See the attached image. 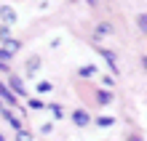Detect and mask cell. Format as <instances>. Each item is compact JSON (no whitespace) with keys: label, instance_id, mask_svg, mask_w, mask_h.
<instances>
[{"label":"cell","instance_id":"3957f363","mask_svg":"<svg viewBox=\"0 0 147 141\" xmlns=\"http://www.w3.org/2000/svg\"><path fill=\"white\" fill-rule=\"evenodd\" d=\"M0 101H3V104H16V96H13V93H8L3 83H0Z\"/></svg>","mask_w":147,"mask_h":141},{"label":"cell","instance_id":"52a82bcc","mask_svg":"<svg viewBox=\"0 0 147 141\" xmlns=\"http://www.w3.org/2000/svg\"><path fill=\"white\" fill-rule=\"evenodd\" d=\"M16 141H32V136L27 133V130H22V128H16Z\"/></svg>","mask_w":147,"mask_h":141},{"label":"cell","instance_id":"5b68a950","mask_svg":"<svg viewBox=\"0 0 147 141\" xmlns=\"http://www.w3.org/2000/svg\"><path fill=\"white\" fill-rule=\"evenodd\" d=\"M99 53H102V56L107 59V64H110V69H112V72H118V64H115V56H112L110 51H105V48H99Z\"/></svg>","mask_w":147,"mask_h":141},{"label":"cell","instance_id":"7c38bea8","mask_svg":"<svg viewBox=\"0 0 147 141\" xmlns=\"http://www.w3.org/2000/svg\"><path fill=\"white\" fill-rule=\"evenodd\" d=\"M43 107H46V104H43L40 99H32L30 101V109H43Z\"/></svg>","mask_w":147,"mask_h":141},{"label":"cell","instance_id":"e0dca14e","mask_svg":"<svg viewBox=\"0 0 147 141\" xmlns=\"http://www.w3.org/2000/svg\"><path fill=\"white\" fill-rule=\"evenodd\" d=\"M80 75H83V77H88V75H94V67H86V69H80Z\"/></svg>","mask_w":147,"mask_h":141},{"label":"cell","instance_id":"8fae6325","mask_svg":"<svg viewBox=\"0 0 147 141\" xmlns=\"http://www.w3.org/2000/svg\"><path fill=\"white\" fill-rule=\"evenodd\" d=\"M51 112H54V117H59V120H62V107H59V104H51Z\"/></svg>","mask_w":147,"mask_h":141},{"label":"cell","instance_id":"5bb4252c","mask_svg":"<svg viewBox=\"0 0 147 141\" xmlns=\"http://www.w3.org/2000/svg\"><path fill=\"white\" fill-rule=\"evenodd\" d=\"M96 122H99V128H102V125H112V122H115V120H112V117H99Z\"/></svg>","mask_w":147,"mask_h":141},{"label":"cell","instance_id":"277c9868","mask_svg":"<svg viewBox=\"0 0 147 141\" xmlns=\"http://www.w3.org/2000/svg\"><path fill=\"white\" fill-rule=\"evenodd\" d=\"M11 91H13L16 96H27V91H24V85H22L19 77H11Z\"/></svg>","mask_w":147,"mask_h":141},{"label":"cell","instance_id":"d6986e66","mask_svg":"<svg viewBox=\"0 0 147 141\" xmlns=\"http://www.w3.org/2000/svg\"><path fill=\"white\" fill-rule=\"evenodd\" d=\"M0 141H3V136H0Z\"/></svg>","mask_w":147,"mask_h":141},{"label":"cell","instance_id":"7a4b0ae2","mask_svg":"<svg viewBox=\"0 0 147 141\" xmlns=\"http://www.w3.org/2000/svg\"><path fill=\"white\" fill-rule=\"evenodd\" d=\"M72 120H75V125H88V112H83V109H78L75 114H72Z\"/></svg>","mask_w":147,"mask_h":141},{"label":"cell","instance_id":"9c48e42d","mask_svg":"<svg viewBox=\"0 0 147 141\" xmlns=\"http://www.w3.org/2000/svg\"><path fill=\"white\" fill-rule=\"evenodd\" d=\"M3 114H5V120H8V122H11V125H13V128H22V122H19V120H16V117H13V114H11V112H3Z\"/></svg>","mask_w":147,"mask_h":141},{"label":"cell","instance_id":"8992f818","mask_svg":"<svg viewBox=\"0 0 147 141\" xmlns=\"http://www.w3.org/2000/svg\"><path fill=\"white\" fill-rule=\"evenodd\" d=\"M38 69H40V59L32 56V59L27 61V72H38Z\"/></svg>","mask_w":147,"mask_h":141},{"label":"cell","instance_id":"ac0fdd59","mask_svg":"<svg viewBox=\"0 0 147 141\" xmlns=\"http://www.w3.org/2000/svg\"><path fill=\"white\" fill-rule=\"evenodd\" d=\"M88 3H91V5H96V0H88Z\"/></svg>","mask_w":147,"mask_h":141},{"label":"cell","instance_id":"6da1fadb","mask_svg":"<svg viewBox=\"0 0 147 141\" xmlns=\"http://www.w3.org/2000/svg\"><path fill=\"white\" fill-rule=\"evenodd\" d=\"M0 19H3L5 24H16V11L11 5H3V8H0Z\"/></svg>","mask_w":147,"mask_h":141},{"label":"cell","instance_id":"4fadbf2b","mask_svg":"<svg viewBox=\"0 0 147 141\" xmlns=\"http://www.w3.org/2000/svg\"><path fill=\"white\" fill-rule=\"evenodd\" d=\"M110 101H112V96H110L107 91H105V93H99V104H110Z\"/></svg>","mask_w":147,"mask_h":141},{"label":"cell","instance_id":"ba28073f","mask_svg":"<svg viewBox=\"0 0 147 141\" xmlns=\"http://www.w3.org/2000/svg\"><path fill=\"white\" fill-rule=\"evenodd\" d=\"M5 51L16 53V51H19V43H16V40H5Z\"/></svg>","mask_w":147,"mask_h":141},{"label":"cell","instance_id":"30bf717a","mask_svg":"<svg viewBox=\"0 0 147 141\" xmlns=\"http://www.w3.org/2000/svg\"><path fill=\"white\" fill-rule=\"evenodd\" d=\"M51 88H54V85H51L48 80H43V83H38V91H40V93H48Z\"/></svg>","mask_w":147,"mask_h":141},{"label":"cell","instance_id":"2e32d148","mask_svg":"<svg viewBox=\"0 0 147 141\" xmlns=\"http://www.w3.org/2000/svg\"><path fill=\"white\" fill-rule=\"evenodd\" d=\"M8 59H11V51L3 48V51H0V61H8Z\"/></svg>","mask_w":147,"mask_h":141},{"label":"cell","instance_id":"9a60e30c","mask_svg":"<svg viewBox=\"0 0 147 141\" xmlns=\"http://www.w3.org/2000/svg\"><path fill=\"white\" fill-rule=\"evenodd\" d=\"M136 21H139V29H147V16H144V13H142Z\"/></svg>","mask_w":147,"mask_h":141}]
</instances>
